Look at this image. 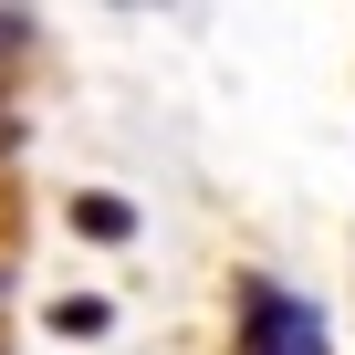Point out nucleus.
I'll use <instances>...</instances> for the list:
<instances>
[{"instance_id": "nucleus-1", "label": "nucleus", "mask_w": 355, "mask_h": 355, "mask_svg": "<svg viewBox=\"0 0 355 355\" xmlns=\"http://www.w3.org/2000/svg\"><path fill=\"white\" fill-rule=\"evenodd\" d=\"M241 355H334V324H324V303L251 282V334H241Z\"/></svg>"}, {"instance_id": "nucleus-3", "label": "nucleus", "mask_w": 355, "mask_h": 355, "mask_svg": "<svg viewBox=\"0 0 355 355\" xmlns=\"http://www.w3.org/2000/svg\"><path fill=\"white\" fill-rule=\"evenodd\" d=\"M0 53H21V11H0Z\"/></svg>"}, {"instance_id": "nucleus-2", "label": "nucleus", "mask_w": 355, "mask_h": 355, "mask_svg": "<svg viewBox=\"0 0 355 355\" xmlns=\"http://www.w3.org/2000/svg\"><path fill=\"white\" fill-rule=\"evenodd\" d=\"M73 230H94V241H125V230H136V209H125V199H73Z\"/></svg>"}]
</instances>
